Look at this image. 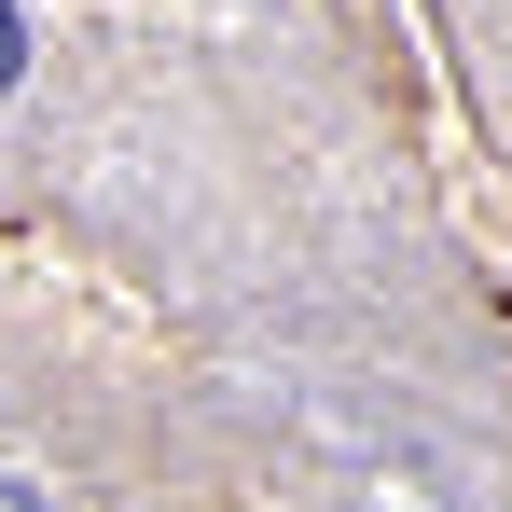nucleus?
Instances as JSON below:
<instances>
[{
  "instance_id": "obj_1",
  "label": "nucleus",
  "mask_w": 512,
  "mask_h": 512,
  "mask_svg": "<svg viewBox=\"0 0 512 512\" xmlns=\"http://www.w3.org/2000/svg\"><path fill=\"white\" fill-rule=\"evenodd\" d=\"M14 70H28V14L0 0V97H14Z\"/></svg>"
},
{
  "instance_id": "obj_2",
  "label": "nucleus",
  "mask_w": 512,
  "mask_h": 512,
  "mask_svg": "<svg viewBox=\"0 0 512 512\" xmlns=\"http://www.w3.org/2000/svg\"><path fill=\"white\" fill-rule=\"evenodd\" d=\"M0 512H42V499H28V485H14V471H0Z\"/></svg>"
}]
</instances>
